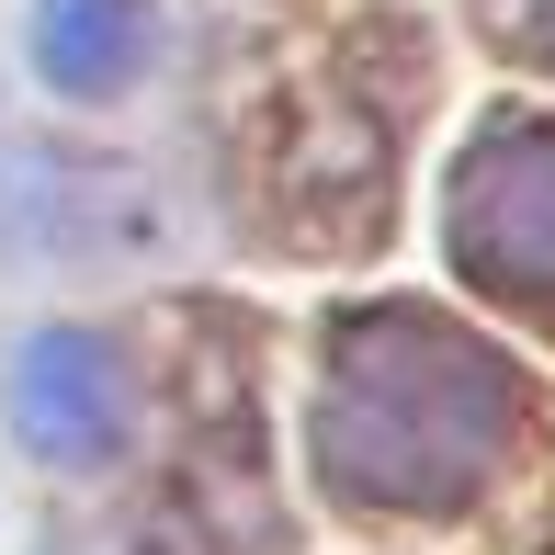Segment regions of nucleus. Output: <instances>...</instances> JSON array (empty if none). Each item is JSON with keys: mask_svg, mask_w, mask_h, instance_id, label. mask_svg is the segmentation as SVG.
<instances>
[{"mask_svg": "<svg viewBox=\"0 0 555 555\" xmlns=\"http://www.w3.org/2000/svg\"><path fill=\"white\" fill-rule=\"evenodd\" d=\"M12 420L46 465H103L125 442V363L103 330H35L12 351Z\"/></svg>", "mask_w": 555, "mask_h": 555, "instance_id": "7ed1b4c3", "label": "nucleus"}, {"mask_svg": "<svg viewBox=\"0 0 555 555\" xmlns=\"http://www.w3.org/2000/svg\"><path fill=\"white\" fill-rule=\"evenodd\" d=\"M453 261L488 295H555V125L511 114L453 170Z\"/></svg>", "mask_w": 555, "mask_h": 555, "instance_id": "f03ea898", "label": "nucleus"}, {"mask_svg": "<svg viewBox=\"0 0 555 555\" xmlns=\"http://www.w3.org/2000/svg\"><path fill=\"white\" fill-rule=\"evenodd\" d=\"M147 46H159L147 0H46V12H35V68L68 91V103H114V91H137Z\"/></svg>", "mask_w": 555, "mask_h": 555, "instance_id": "20e7f679", "label": "nucleus"}, {"mask_svg": "<svg viewBox=\"0 0 555 555\" xmlns=\"http://www.w3.org/2000/svg\"><path fill=\"white\" fill-rule=\"evenodd\" d=\"M521 442V374L442 307H351L330 330L307 453L351 511H465Z\"/></svg>", "mask_w": 555, "mask_h": 555, "instance_id": "f257e3e1", "label": "nucleus"}, {"mask_svg": "<svg viewBox=\"0 0 555 555\" xmlns=\"http://www.w3.org/2000/svg\"><path fill=\"white\" fill-rule=\"evenodd\" d=\"M544 57H555V0H544Z\"/></svg>", "mask_w": 555, "mask_h": 555, "instance_id": "39448f33", "label": "nucleus"}]
</instances>
